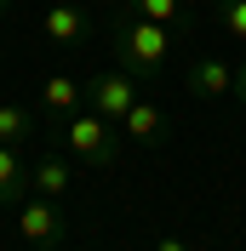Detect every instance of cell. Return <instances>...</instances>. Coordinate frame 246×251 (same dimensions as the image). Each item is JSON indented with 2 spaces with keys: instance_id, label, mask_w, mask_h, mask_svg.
Listing matches in <instances>:
<instances>
[{
  "instance_id": "52a82bcc",
  "label": "cell",
  "mask_w": 246,
  "mask_h": 251,
  "mask_svg": "<svg viewBox=\"0 0 246 251\" xmlns=\"http://www.w3.org/2000/svg\"><path fill=\"white\" fill-rule=\"evenodd\" d=\"M69 183H75V172H69L63 154H40V160H34V172H29V188H34V194L58 200V194H69Z\"/></svg>"
},
{
  "instance_id": "e0dca14e",
  "label": "cell",
  "mask_w": 246,
  "mask_h": 251,
  "mask_svg": "<svg viewBox=\"0 0 246 251\" xmlns=\"http://www.w3.org/2000/svg\"><path fill=\"white\" fill-rule=\"evenodd\" d=\"M75 251H80V246H75Z\"/></svg>"
},
{
  "instance_id": "9a60e30c",
  "label": "cell",
  "mask_w": 246,
  "mask_h": 251,
  "mask_svg": "<svg viewBox=\"0 0 246 251\" xmlns=\"http://www.w3.org/2000/svg\"><path fill=\"white\" fill-rule=\"evenodd\" d=\"M154 251H189L184 240H154Z\"/></svg>"
},
{
  "instance_id": "5bb4252c",
  "label": "cell",
  "mask_w": 246,
  "mask_h": 251,
  "mask_svg": "<svg viewBox=\"0 0 246 251\" xmlns=\"http://www.w3.org/2000/svg\"><path fill=\"white\" fill-rule=\"evenodd\" d=\"M235 97H241V109H246V63L235 69Z\"/></svg>"
},
{
  "instance_id": "5b68a950",
  "label": "cell",
  "mask_w": 246,
  "mask_h": 251,
  "mask_svg": "<svg viewBox=\"0 0 246 251\" xmlns=\"http://www.w3.org/2000/svg\"><path fill=\"white\" fill-rule=\"evenodd\" d=\"M184 80H189V92H195L200 103H217V97L235 92V69H229L223 57H195Z\"/></svg>"
},
{
  "instance_id": "9c48e42d",
  "label": "cell",
  "mask_w": 246,
  "mask_h": 251,
  "mask_svg": "<svg viewBox=\"0 0 246 251\" xmlns=\"http://www.w3.org/2000/svg\"><path fill=\"white\" fill-rule=\"evenodd\" d=\"M80 34H86V12L69 6V0H58L46 12V40L52 46H80Z\"/></svg>"
},
{
  "instance_id": "7c38bea8",
  "label": "cell",
  "mask_w": 246,
  "mask_h": 251,
  "mask_svg": "<svg viewBox=\"0 0 246 251\" xmlns=\"http://www.w3.org/2000/svg\"><path fill=\"white\" fill-rule=\"evenodd\" d=\"M29 137H34V114L23 103H0V143L17 149V143H29Z\"/></svg>"
},
{
  "instance_id": "ba28073f",
  "label": "cell",
  "mask_w": 246,
  "mask_h": 251,
  "mask_svg": "<svg viewBox=\"0 0 246 251\" xmlns=\"http://www.w3.org/2000/svg\"><path fill=\"white\" fill-rule=\"evenodd\" d=\"M40 103H46V114H80V103H86V86L69 75H46V86H40Z\"/></svg>"
},
{
  "instance_id": "4fadbf2b",
  "label": "cell",
  "mask_w": 246,
  "mask_h": 251,
  "mask_svg": "<svg viewBox=\"0 0 246 251\" xmlns=\"http://www.w3.org/2000/svg\"><path fill=\"white\" fill-rule=\"evenodd\" d=\"M217 29L229 40H246V0H217Z\"/></svg>"
},
{
  "instance_id": "8fae6325",
  "label": "cell",
  "mask_w": 246,
  "mask_h": 251,
  "mask_svg": "<svg viewBox=\"0 0 246 251\" xmlns=\"http://www.w3.org/2000/svg\"><path fill=\"white\" fill-rule=\"evenodd\" d=\"M23 194H29V172H23L17 149H6V143H0V205H17Z\"/></svg>"
},
{
  "instance_id": "2e32d148",
  "label": "cell",
  "mask_w": 246,
  "mask_h": 251,
  "mask_svg": "<svg viewBox=\"0 0 246 251\" xmlns=\"http://www.w3.org/2000/svg\"><path fill=\"white\" fill-rule=\"evenodd\" d=\"M6 6H12V0H0V17H6Z\"/></svg>"
},
{
  "instance_id": "8992f818",
  "label": "cell",
  "mask_w": 246,
  "mask_h": 251,
  "mask_svg": "<svg viewBox=\"0 0 246 251\" xmlns=\"http://www.w3.org/2000/svg\"><path fill=\"white\" fill-rule=\"evenodd\" d=\"M126 12L149 17V23H166V29L189 34L195 29V12H189V0H126Z\"/></svg>"
},
{
  "instance_id": "6da1fadb",
  "label": "cell",
  "mask_w": 246,
  "mask_h": 251,
  "mask_svg": "<svg viewBox=\"0 0 246 251\" xmlns=\"http://www.w3.org/2000/svg\"><path fill=\"white\" fill-rule=\"evenodd\" d=\"M172 46H178V29L149 23V17L126 12V6H121V17L109 23V51H115V63H121L126 75H138V80L160 75L166 57H172Z\"/></svg>"
},
{
  "instance_id": "7a4b0ae2",
  "label": "cell",
  "mask_w": 246,
  "mask_h": 251,
  "mask_svg": "<svg viewBox=\"0 0 246 251\" xmlns=\"http://www.w3.org/2000/svg\"><path fill=\"white\" fill-rule=\"evenodd\" d=\"M63 137H69L75 160H86V166H115V154H121V131L103 114H69L63 120Z\"/></svg>"
},
{
  "instance_id": "30bf717a",
  "label": "cell",
  "mask_w": 246,
  "mask_h": 251,
  "mask_svg": "<svg viewBox=\"0 0 246 251\" xmlns=\"http://www.w3.org/2000/svg\"><path fill=\"white\" fill-rule=\"evenodd\" d=\"M121 131H126V137H132V143H154V137H160V131H166V114L154 109V103H143V97H138V103L126 109Z\"/></svg>"
},
{
  "instance_id": "277c9868",
  "label": "cell",
  "mask_w": 246,
  "mask_h": 251,
  "mask_svg": "<svg viewBox=\"0 0 246 251\" xmlns=\"http://www.w3.org/2000/svg\"><path fill=\"white\" fill-rule=\"evenodd\" d=\"M17 234L29 240L34 251H58L63 240H69V228H63V211L46 200V194H34V200H17Z\"/></svg>"
},
{
  "instance_id": "3957f363",
  "label": "cell",
  "mask_w": 246,
  "mask_h": 251,
  "mask_svg": "<svg viewBox=\"0 0 246 251\" xmlns=\"http://www.w3.org/2000/svg\"><path fill=\"white\" fill-rule=\"evenodd\" d=\"M80 86H86L92 114H103V120H115V126H121L126 109L138 103V75H126L121 63H115V69H97V75H92V80H80Z\"/></svg>"
}]
</instances>
